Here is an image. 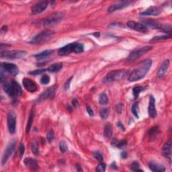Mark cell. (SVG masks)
<instances>
[{
    "label": "cell",
    "instance_id": "obj_39",
    "mask_svg": "<svg viewBox=\"0 0 172 172\" xmlns=\"http://www.w3.org/2000/svg\"><path fill=\"white\" fill-rule=\"evenodd\" d=\"M47 140L49 142H51L53 140L55 139V134L52 130H50V131H48L47 134Z\"/></svg>",
    "mask_w": 172,
    "mask_h": 172
},
{
    "label": "cell",
    "instance_id": "obj_31",
    "mask_svg": "<svg viewBox=\"0 0 172 172\" xmlns=\"http://www.w3.org/2000/svg\"><path fill=\"white\" fill-rule=\"evenodd\" d=\"M131 111L133 115H134L137 118H139V113H138L139 112V103L135 102L133 104L131 108Z\"/></svg>",
    "mask_w": 172,
    "mask_h": 172
},
{
    "label": "cell",
    "instance_id": "obj_43",
    "mask_svg": "<svg viewBox=\"0 0 172 172\" xmlns=\"http://www.w3.org/2000/svg\"><path fill=\"white\" fill-rule=\"evenodd\" d=\"M24 151H25V147L23 144H21L19 147V154H20V157H22L24 155Z\"/></svg>",
    "mask_w": 172,
    "mask_h": 172
},
{
    "label": "cell",
    "instance_id": "obj_17",
    "mask_svg": "<svg viewBox=\"0 0 172 172\" xmlns=\"http://www.w3.org/2000/svg\"><path fill=\"white\" fill-rule=\"evenodd\" d=\"M148 113L150 117L153 118L157 116V110L155 109V100L153 96H150V100L148 108Z\"/></svg>",
    "mask_w": 172,
    "mask_h": 172
},
{
    "label": "cell",
    "instance_id": "obj_46",
    "mask_svg": "<svg viewBox=\"0 0 172 172\" xmlns=\"http://www.w3.org/2000/svg\"><path fill=\"white\" fill-rule=\"evenodd\" d=\"M117 126L118 127H119L121 130H122V131H125V127H124V125L122 124V122H117Z\"/></svg>",
    "mask_w": 172,
    "mask_h": 172
},
{
    "label": "cell",
    "instance_id": "obj_7",
    "mask_svg": "<svg viewBox=\"0 0 172 172\" xmlns=\"http://www.w3.org/2000/svg\"><path fill=\"white\" fill-rule=\"evenodd\" d=\"M16 140H12V142H10L8 144V146H7L6 149H5V151L4 152L3 156H2L1 159L2 166H4V165L7 163V161H8L9 157H11L12 153H13L14 151V150L16 149Z\"/></svg>",
    "mask_w": 172,
    "mask_h": 172
},
{
    "label": "cell",
    "instance_id": "obj_33",
    "mask_svg": "<svg viewBox=\"0 0 172 172\" xmlns=\"http://www.w3.org/2000/svg\"><path fill=\"white\" fill-rule=\"evenodd\" d=\"M83 50H84L83 45L81 44V43H79V42H76V48H75L74 53H82L83 51Z\"/></svg>",
    "mask_w": 172,
    "mask_h": 172
},
{
    "label": "cell",
    "instance_id": "obj_11",
    "mask_svg": "<svg viewBox=\"0 0 172 172\" xmlns=\"http://www.w3.org/2000/svg\"><path fill=\"white\" fill-rule=\"evenodd\" d=\"M56 89H57L56 86H53L52 88H48L47 90H46L44 93H42L39 96V98L37 99V102L38 103L42 102V101L53 98V97L55 96Z\"/></svg>",
    "mask_w": 172,
    "mask_h": 172
},
{
    "label": "cell",
    "instance_id": "obj_37",
    "mask_svg": "<svg viewBox=\"0 0 172 172\" xmlns=\"http://www.w3.org/2000/svg\"><path fill=\"white\" fill-rule=\"evenodd\" d=\"M93 155L94 157V158L96 159L97 160H98L99 161H103L104 160V157L102 154L100 153L99 151H95L94 152Z\"/></svg>",
    "mask_w": 172,
    "mask_h": 172
},
{
    "label": "cell",
    "instance_id": "obj_2",
    "mask_svg": "<svg viewBox=\"0 0 172 172\" xmlns=\"http://www.w3.org/2000/svg\"><path fill=\"white\" fill-rule=\"evenodd\" d=\"M53 35H54V32L51 30H47L42 31L36 35L35 37H33L30 42L31 44H44L51 39Z\"/></svg>",
    "mask_w": 172,
    "mask_h": 172
},
{
    "label": "cell",
    "instance_id": "obj_35",
    "mask_svg": "<svg viewBox=\"0 0 172 172\" xmlns=\"http://www.w3.org/2000/svg\"><path fill=\"white\" fill-rule=\"evenodd\" d=\"M59 148H60V151H61L63 153H66L67 151V150H68V147H67V144L65 143V142H63V141H61L60 142Z\"/></svg>",
    "mask_w": 172,
    "mask_h": 172
},
{
    "label": "cell",
    "instance_id": "obj_41",
    "mask_svg": "<svg viewBox=\"0 0 172 172\" xmlns=\"http://www.w3.org/2000/svg\"><path fill=\"white\" fill-rule=\"evenodd\" d=\"M47 70L43 69H37V70H35V71H31L29 73V74L30 75H32V76H37V75H40V74H42L43 73L45 72Z\"/></svg>",
    "mask_w": 172,
    "mask_h": 172
},
{
    "label": "cell",
    "instance_id": "obj_16",
    "mask_svg": "<svg viewBox=\"0 0 172 172\" xmlns=\"http://www.w3.org/2000/svg\"><path fill=\"white\" fill-rule=\"evenodd\" d=\"M76 42H73L63 47L60 48L59 50L58 54H59L60 56H66V55L71 54V53L74 52L75 48H76Z\"/></svg>",
    "mask_w": 172,
    "mask_h": 172
},
{
    "label": "cell",
    "instance_id": "obj_44",
    "mask_svg": "<svg viewBox=\"0 0 172 172\" xmlns=\"http://www.w3.org/2000/svg\"><path fill=\"white\" fill-rule=\"evenodd\" d=\"M72 79H73V77H71V78H69L68 80L65 82V90H68V89H69L70 84H71Z\"/></svg>",
    "mask_w": 172,
    "mask_h": 172
},
{
    "label": "cell",
    "instance_id": "obj_49",
    "mask_svg": "<svg viewBox=\"0 0 172 172\" xmlns=\"http://www.w3.org/2000/svg\"><path fill=\"white\" fill-rule=\"evenodd\" d=\"M77 170L78 171H82V169H81V168L80 166H78V165H77Z\"/></svg>",
    "mask_w": 172,
    "mask_h": 172
},
{
    "label": "cell",
    "instance_id": "obj_14",
    "mask_svg": "<svg viewBox=\"0 0 172 172\" xmlns=\"http://www.w3.org/2000/svg\"><path fill=\"white\" fill-rule=\"evenodd\" d=\"M23 86L24 87L26 90L28 91L29 92L33 93L35 92L38 89V86L35 81L32 79L29 78H24L22 81Z\"/></svg>",
    "mask_w": 172,
    "mask_h": 172
},
{
    "label": "cell",
    "instance_id": "obj_26",
    "mask_svg": "<svg viewBox=\"0 0 172 172\" xmlns=\"http://www.w3.org/2000/svg\"><path fill=\"white\" fill-rule=\"evenodd\" d=\"M63 68V64L61 63H57L50 65L48 68V71L51 73H57L61 70Z\"/></svg>",
    "mask_w": 172,
    "mask_h": 172
},
{
    "label": "cell",
    "instance_id": "obj_1",
    "mask_svg": "<svg viewBox=\"0 0 172 172\" xmlns=\"http://www.w3.org/2000/svg\"><path fill=\"white\" fill-rule=\"evenodd\" d=\"M152 65L151 59H147L141 63L140 66L138 68L130 73L128 76V81L130 82H134L139 81L140 79L146 76L147 73L149 72Z\"/></svg>",
    "mask_w": 172,
    "mask_h": 172
},
{
    "label": "cell",
    "instance_id": "obj_13",
    "mask_svg": "<svg viewBox=\"0 0 172 172\" xmlns=\"http://www.w3.org/2000/svg\"><path fill=\"white\" fill-rule=\"evenodd\" d=\"M48 4H49V2L48 1H42L38 2L37 4H36L32 8V14L36 15V14H39L42 13L47 8Z\"/></svg>",
    "mask_w": 172,
    "mask_h": 172
},
{
    "label": "cell",
    "instance_id": "obj_27",
    "mask_svg": "<svg viewBox=\"0 0 172 172\" xmlns=\"http://www.w3.org/2000/svg\"><path fill=\"white\" fill-rule=\"evenodd\" d=\"M112 128L110 125H107L104 128V136L106 139H110L112 137Z\"/></svg>",
    "mask_w": 172,
    "mask_h": 172
},
{
    "label": "cell",
    "instance_id": "obj_4",
    "mask_svg": "<svg viewBox=\"0 0 172 172\" xmlns=\"http://www.w3.org/2000/svg\"><path fill=\"white\" fill-rule=\"evenodd\" d=\"M128 75V71L125 69L116 70V71H111L106 75L104 78L105 82H112L115 81L120 80Z\"/></svg>",
    "mask_w": 172,
    "mask_h": 172
},
{
    "label": "cell",
    "instance_id": "obj_40",
    "mask_svg": "<svg viewBox=\"0 0 172 172\" xmlns=\"http://www.w3.org/2000/svg\"><path fill=\"white\" fill-rule=\"evenodd\" d=\"M127 140L125 139H122V140H121L120 141L118 142L117 145H116V147H118V148H120V149H122L127 146Z\"/></svg>",
    "mask_w": 172,
    "mask_h": 172
},
{
    "label": "cell",
    "instance_id": "obj_5",
    "mask_svg": "<svg viewBox=\"0 0 172 172\" xmlns=\"http://www.w3.org/2000/svg\"><path fill=\"white\" fill-rule=\"evenodd\" d=\"M64 15L60 12H56V13L53 14L52 15L47 17L45 18L44 20L42 21V25L44 26H47L55 25L57 23L60 22L62 20L63 18Z\"/></svg>",
    "mask_w": 172,
    "mask_h": 172
},
{
    "label": "cell",
    "instance_id": "obj_10",
    "mask_svg": "<svg viewBox=\"0 0 172 172\" xmlns=\"http://www.w3.org/2000/svg\"><path fill=\"white\" fill-rule=\"evenodd\" d=\"M1 69L13 76H16L19 72L18 67L16 65L9 63H2L1 64Z\"/></svg>",
    "mask_w": 172,
    "mask_h": 172
},
{
    "label": "cell",
    "instance_id": "obj_30",
    "mask_svg": "<svg viewBox=\"0 0 172 172\" xmlns=\"http://www.w3.org/2000/svg\"><path fill=\"white\" fill-rule=\"evenodd\" d=\"M143 89H144V88L142 86H136L133 88L132 89L133 96H134L135 99H137L138 97H139L140 93L143 90Z\"/></svg>",
    "mask_w": 172,
    "mask_h": 172
},
{
    "label": "cell",
    "instance_id": "obj_29",
    "mask_svg": "<svg viewBox=\"0 0 172 172\" xmlns=\"http://www.w3.org/2000/svg\"><path fill=\"white\" fill-rule=\"evenodd\" d=\"M108 98L107 95L104 92L101 93L100 94V96H99V102H100V104H101V105H105V104L108 103Z\"/></svg>",
    "mask_w": 172,
    "mask_h": 172
},
{
    "label": "cell",
    "instance_id": "obj_36",
    "mask_svg": "<svg viewBox=\"0 0 172 172\" xmlns=\"http://www.w3.org/2000/svg\"><path fill=\"white\" fill-rule=\"evenodd\" d=\"M131 169H132V170L135 171H142V169H140L139 164L137 161H134L131 164Z\"/></svg>",
    "mask_w": 172,
    "mask_h": 172
},
{
    "label": "cell",
    "instance_id": "obj_18",
    "mask_svg": "<svg viewBox=\"0 0 172 172\" xmlns=\"http://www.w3.org/2000/svg\"><path fill=\"white\" fill-rule=\"evenodd\" d=\"M160 10L158 8L154 6H151L147 9L146 10L144 11L143 12H141L140 14V16H157L160 14Z\"/></svg>",
    "mask_w": 172,
    "mask_h": 172
},
{
    "label": "cell",
    "instance_id": "obj_12",
    "mask_svg": "<svg viewBox=\"0 0 172 172\" xmlns=\"http://www.w3.org/2000/svg\"><path fill=\"white\" fill-rule=\"evenodd\" d=\"M140 24L144 25L147 28H150L151 29H161L162 24L159 23L156 20H153V19H140Z\"/></svg>",
    "mask_w": 172,
    "mask_h": 172
},
{
    "label": "cell",
    "instance_id": "obj_38",
    "mask_svg": "<svg viewBox=\"0 0 172 172\" xmlns=\"http://www.w3.org/2000/svg\"><path fill=\"white\" fill-rule=\"evenodd\" d=\"M171 38V34H169V35H167L156 36V37H154L153 38V39L151 40V41L163 40V39H168V38Z\"/></svg>",
    "mask_w": 172,
    "mask_h": 172
},
{
    "label": "cell",
    "instance_id": "obj_20",
    "mask_svg": "<svg viewBox=\"0 0 172 172\" xmlns=\"http://www.w3.org/2000/svg\"><path fill=\"white\" fill-rule=\"evenodd\" d=\"M149 169L154 172H163L166 171V168L161 164L155 163V162H150L149 164Z\"/></svg>",
    "mask_w": 172,
    "mask_h": 172
},
{
    "label": "cell",
    "instance_id": "obj_50",
    "mask_svg": "<svg viewBox=\"0 0 172 172\" xmlns=\"http://www.w3.org/2000/svg\"><path fill=\"white\" fill-rule=\"evenodd\" d=\"M94 35H95V36H97V34H96H96H94ZM99 35H100V34L98 33V36H99Z\"/></svg>",
    "mask_w": 172,
    "mask_h": 172
},
{
    "label": "cell",
    "instance_id": "obj_22",
    "mask_svg": "<svg viewBox=\"0 0 172 172\" xmlns=\"http://www.w3.org/2000/svg\"><path fill=\"white\" fill-rule=\"evenodd\" d=\"M53 53H54V50H44V51L35 55V57L38 60H43V59H47V58L48 57H49L50 55H53Z\"/></svg>",
    "mask_w": 172,
    "mask_h": 172
},
{
    "label": "cell",
    "instance_id": "obj_9",
    "mask_svg": "<svg viewBox=\"0 0 172 172\" xmlns=\"http://www.w3.org/2000/svg\"><path fill=\"white\" fill-rule=\"evenodd\" d=\"M8 128L10 134H14L16 128V116L12 111L8 113Z\"/></svg>",
    "mask_w": 172,
    "mask_h": 172
},
{
    "label": "cell",
    "instance_id": "obj_34",
    "mask_svg": "<svg viewBox=\"0 0 172 172\" xmlns=\"http://www.w3.org/2000/svg\"><path fill=\"white\" fill-rule=\"evenodd\" d=\"M50 80V78L49 76H47V75H44V76H42V77H41L40 82H41V83L43 85H47L48 83H49Z\"/></svg>",
    "mask_w": 172,
    "mask_h": 172
},
{
    "label": "cell",
    "instance_id": "obj_25",
    "mask_svg": "<svg viewBox=\"0 0 172 172\" xmlns=\"http://www.w3.org/2000/svg\"><path fill=\"white\" fill-rule=\"evenodd\" d=\"M35 109L32 108L31 110V112L30 114V116H29L28 121L27 123V126H26V132H29L31 129V127H32V125L34 120V118H35Z\"/></svg>",
    "mask_w": 172,
    "mask_h": 172
},
{
    "label": "cell",
    "instance_id": "obj_21",
    "mask_svg": "<svg viewBox=\"0 0 172 172\" xmlns=\"http://www.w3.org/2000/svg\"><path fill=\"white\" fill-rule=\"evenodd\" d=\"M24 163L26 167H28V168H30L32 169H36L38 167L36 160H35V159L30 158V157H28V158H26L24 159Z\"/></svg>",
    "mask_w": 172,
    "mask_h": 172
},
{
    "label": "cell",
    "instance_id": "obj_28",
    "mask_svg": "<svg viewBox=\"0 0 172 172\" xmlns=\"http://www.w3.org/2000/svg\"><path fill=\"white\" fill-rule=\"evenodd\" d=\"M109 114H110V109L108 108H104L102 109H101L100 114V117L102 120H106L108 117Z\"/></svg>",
    "mask_w": 172,
    "mask_h": 172
},
{
    "label": "cell",
    "instance_id": "obj_48",
    "mask_svg": "<svg viewBox=\"0 0 172 172\" xmlns=\"http://www.w3.org/2000/svg\"><path fill=\"white\" fill-rule=\"evenodd\" d=\"M72 104H73V105L76 107V106H77V101L76 99H74V100L72 101Z\"/></svg>",
    "mask_w": 172,
    "mask_h": 172
},
{
    "label": "cell",
    "instance_id": "obj_8",
    "mask_svg": "<svg viewBox=\"0 0 172 172\" xmlns=\"http://www.w3.org/2000/svg\"><path fill=\"white\" fill-rule=\"evenodd\" d=\"M133 3H134V1H128V0L116 2V3L112 5V6L108 8V11L109 13H112V12H114L118 10H120V9H124L128 6H130V5Z\"/></svg>",
    "mask_w": 172,
    "mask_h": 172
},
{
    "label": "cell",
    "instance_id": "obj_42",
    "mask_svg": "<svg viewBox=\"0 0 172 172\" xmlns=\"http://www.w3.org/2000/svg\"><path fill=\"white\" fill-rule=\"evenodd\" d=\"M106 164H104L103 163H101L100 164H99L98 167L96 168V171L99 172H104L106 171Z\"/></svg>",
    "mask_w": 172,
    "mask_h": 172
},
{
    "label": "cell",
    "instance_id": "obj_15",
    "mask_svg": "<svg viewBox=\"0 0 172 172\" xmlns=\"http://www.w3.org/2000/svg\"><path fill=\"white\" fill-rule=\"evenodd\" d=\"M127 25L128 28L135 30L138 32H142V33H146L148 32V29H147L144 25H142V24L135 22L134 21H129L128 22Z\"/></svg>",
    "mask_w": 172,
    "mask_h": 172
},
{
    "label": "cell",
    "instance_id": "obj_47",
    "mask_svg": "<svg viewBox=\"0 0 172 172\" xmlns=\"http://www.w3.org/2000/svg\"><path fill=\"white\" fill-rule=\"evenodd\" d=\"M120 155H121V157H122V158H127V156H128V155H127V152L122 151V153H121Z\"/></svg>",
    "mask_w": 172,
    "mask_h": 172
},
{
    "label": "cell",
    "instance_id": "obj_24",
    "mask_svg": "<svg viewBox=\"0 0 172 172\" xmlns=\"http://www.w3.org/2000/svg\"><path fill=\"white\" fill-rule=\"evenodd\" d=\"M11 83L15 96H21L22 94V89L20 85L15 80L12 81Z\"/></svg>",
    "mask_w": 172,
    "mask_h": 172
},
{
    "label": "cell",
    "instance_id": "obj_23",
    "mask_svg": "<svg viewBox=\"0 0 172 172\" xmlns=\"http://www.w3.org/2000/svg\"><path fill=\"white\" fill-rule=\"evenodd\" d=\"M169 65V60H166L165 61L161 64L160 68H159L158 73H157V76L159 77H163L166 73L167 72V70L168 69Z\"/></svg>",
    "mask_w": 172,
    "mask_h": 172
},
{
    "label": "cell",
    "instance_id": "obj_19",
    "mask_svg": "<svg viewBox=\"0 0 172 172\" xmlns=\"http://www.w3.org/2000/svg\"><path fill=\"white\" fill-rule=\"evenodd\" d=\"M163 154L168 157L169 161H171V140H169L167 143L165 144L162 150Z\"/></svg>",
    "mask_w": 172,
    "mask_h": 172
},
{
    "label": "cell",
    "instance_id": "obj_6",
    "mask_svg": "<svg viewBox=\"0 0 172 172\" xmlns=\"http://www.w3.org/2000/svg\"><path fill=\"white\" fill-rule=\"evenodd\" d=\"M152 48L153 47L151 46H146V47H142L139 48H137V49L134 50L133 51L130 53L127 59L129 60H136L137 59H139V57H142V55H144L146 53L149 51V50H151Z\"/></svg>",
    "mask_w": 172,
    "mask_h": 172
},
{
    "label": "cell",
    "instance_id": "obj_45",
    "mask_svg": "<svg viewBox=\"0 0 172 172\" xmlns=\"http://www.w3.org/2000/svg\"><path fill=\"white\" fill-rule=\"evenodd\" d=\"M86 109H87V112H88L89 116H94V111H93V110H92L91 107H89V106H87Z\"/></svg>",
    "mask_w": 172,
    "mask_h": 172
},
{
    "label": "cell",
    "instance_id": "obj_3",
    "mask_svg": "<svg viewBox=\"0 0 172 172\" xmlns=\"http://www.w3.org/2000/svg\"><path fill=\"white\" fill-rule=\"evenodd\" d=\"M28 53L25 51V50H4V51H1L0 56H1V58H4V59L14 60L23 58Z\"/></svg>",
    "mask_w": 172,
    "mask_h": 172
},
{
    "label": "cell",
    "instance_id": "obj_32",
    "mask_svg": "<svg viewBox=\"0 0 172 172\" xmlns=\"http://www.w3.org/2000/svg\"><path fill=\"white\" fill-rule=\"evenodd\" d=\"M31 150L34 154H38L39 153V147H38V144L35 140H32L31 142Z\"/></svg>",
    "mask_w": 172,
    "mask_h": 172
}]
</instances>
